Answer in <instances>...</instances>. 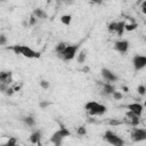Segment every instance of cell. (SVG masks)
Returning <instances> with one entry per match:
<instances>
[{"label": "cell", "mask_w": 146, "mask_h": 146, "mask_svg": "<svg viewBox=\"0 0 146 146\" xmlns=\"http://www.w3.org/2000/svg\"><path fill=\"white\" fill-rule=\"evenodd\" d=\"M8 49H10L15 55H22L26 58H39L41 55L39 51H35L31 47L25 44H14Z\"/></svg>", "instance_id": "6da1fadb"}, {"label": "cell", "mask_w": 146, "mask_h": 146, "mask_svg": "<svg viewBox=\"0 0 146 146\" xmlns=\"http://www.w3.org/2000/svg\"><path fill=\"white\" fill-rule=\"evenodd\" d=\"M84 110L88 112L89 115L94 116V115H103L106 112L107 108H106V106L104 104H100V103L90 100V102H88L84 105Z\"/></svg>", "instance_id": "7a4b0ae2"}, {"label": "cell", "mask_w": 146, "mask_h": 146, "mask_svg": "<svg viewBox=\"0 0 146 146\" xmlns=\"http://www.w3.org/2000/svg\"><path fill=\"white\" fill-rule=\"evenodd\" d=\"M80 48V44L78 43H74V44H66V47L64 48V50L62 51V54L59 55V57L65 60V62H70L72 60L73 58L76 57V54H78V50Z\"/></svg>", "instance_id": "3957f363"}, {"label": "cell", "mask_w": 146, "mask_h": 146, "mask_svg": "<svg viewBox=\"0 0 146 146\" xmlns=\"http://www.w3.org/2000/svg\"><path fill=\"white\" fill-rule=\"evenodd\" d=\"M104 140L106 143H108L110 145L113 146H123L124 145V140L117 136L116 133H114L112 130H106L104 133Z\"/></svg>", "instance_id": "277c9868"}, {"label": "cell", "mask_w": 146, "mask_h": 146, "mask_svg": "<svg viewBox=\"0 0 146 146\" xmlns=\"http://www.w3.org/2000/svg\"><path fill=\"white\" fill-rule=\"evenodd\" d=\"M131 139L135 143H139L146 139V129L144 128H133L131 130Z\"/></svg>", "instance_id": "5b68a950"}, {"label": "cell", "mask_w": 146, "mask_h": 146, "mask_svg": "<svg viewBox=\"0 0 146 146\" xmlns=\"http://www.w3.org/2000/svg\"><path fill=\"white\" fill-rule=\"evenodd\" d=\"M132 65L135 71H140L146 66V56L144 55H136L132 58Z\"/></svg>", "instance_id": "8992f818"}, {"label": "cell", "mask_w": 146, "mask_h": 146, "mask_svg": "<svg viewBox=\"0 0 146 146\" xmlns=\"http://www.w3.org/2000/svg\"><path fill=\"white\" fill-rule=\"evenodd\" d=\"M100 74H102V76H103V79L106 81V82H115V81H117V75L113 72V71H111L110 68H106V67H103L102 70H100Z\"/></svg>", "instance_id": "52a82bcc"}, {"label": "cell", "mask_w": 146, "mask_h": 146, "mask_svg": "<svg viewBox=\"0 0 146 146\" xmlns=\"http://www.w3.org/2000/svg\"><path fill=\"white\" fill-rule=\"evenodd\" d=\"M114 49L120 54H125L129 50V41L127 40H119L114 43Z\"/></svg>", "instance_id": "ba28073f"}, {"label": "cell", "mask_w": 146, "mask_h": 146, "mask_svg": "<svg viewBox=\"0 0 146 146\" xmlns=\"http://www.w3.org/2000/svg\"><path fill=\"white\" fill-rule=\"evenodd\" d=\"M127 108H128V111H130V112L137 114L138 116H141L144 106H143L140 103L135 102V103H130V104H128V105H127Z\"/></svg>", "instance_id": "9c48e42d"}, {"label": "cell", "mask_w": 146, "mask_h": 146, "mask_svg": "<svg viewBox=\"0 0 146 146\" xmlns=\"http://www.w3.org/2000/svg\"><path fill=\"white\" fill-rule=\"evenodd\" d=\"M100 86H102V92L106 96H111L115 90L114 86L111 82H104V83H100Z\"/></svg>", "instance_id": "30bf717a"}, {"label": "cell", "mask_w": 146, "mask_h": 146, "mask_svg": "<svg viewBox=\"0 0 146 146\" xmlns=\"http://www.w3.org/2000/svg\"><path fill=\"white\" fill-rule=\"evenodd\" d=\"M41 137H42V133L40 130H35L31 133L30 136V141L32 144H36V145H40V140H41Z\"/></svg>", "instance_id": "8fae6325"}, {"label": "cell", "mask_w": 146, "mask_h": 146, "mask_svg": "<svg viewBox=\"0 0 146 146\" xmlns=\"http://www.w3.org/2000/svg\"><path fill=\"white\" fill-rule=\"evenodd\" d=\"M11 80H13V74H11V72H8V71H0V81L7 82L8 84H10Z\"/></svg>", "instance_id": "7c38bea8"}, {"label": "cell", "mask_w": 146, "mask_h": 146, "mask_svg": "<svg viewBox=\"0 0 146 146\" xmlns=\"http://www.w3.org/2000/svg\"><path fill=\"white\" fill-rule=\"evenodd\" d=\"M124 25H125V22L124 21H120V22H116V26H115V33L119 35V36H122L123 33H124Z\"/></svg>", "instance_id": "4fadbf2b"}, {"label": "cell", "mask_w": 146, "mask_h": 146, "mask_svg": "<svg viewBox=\"0 0 146 146\" xmlns=\"http://www.w3.org/2000/svg\"><path fill=\"white\" fill-rule=\"evenodd\" d=\"M63 137H60L56 131L51 135V137H50V141L54 144V145H56V146H59V145H62V143H63Z\"/></svg>", "instance_id": "5bb4252c"}, {"label": "cell", "mask_w": 146, "mask_h": 146, "mask_svg": "<svg viewBox=\"0 0 146 146\" xmlns=\"http://www.w3.org/2000/svg\"><path fill=\"white\" fill-rule=\"evenodd\" d=\"M33 15H34L36 18H40V19H44V18H47V14H46V11H44L43 9H41V8H35V9L33 10Z\"/></svg>", "instance_id": "9a60e30c"}, {"label": "cell", "mask_w": 146, "mask_h": 146, "mask_svg": "<svg viewBox=\"0 0 146 146\" xmlns=\"http://www.w3.org/2000/svg\"><path fill=\"white\" fill-rule=\"evenodd\" d=\"M23 122L27 125V127H34L35 125V119L32 115H27L25 117H23Z\"/></svg>", "instance_id": "2e32d148"}, {"label": "cell", "mask_w": 146, "mask_h": 146, "mask_svg": "<svg viewBox=\"0 0 146 146\" xmlns=\"http://www.w3.org/2000/svg\"><path fill=\"white\" fill-rule=\"evenodd\" d=\"M60 137H63V138H65V137H68L70 135H71V132H70V130L67 129V128H65L64 125H62L57 131H56Z\"/></svg>", "instance_id": "e0dca14e"}, {"label": "cell", "mask_w": 146, "mask_h": 146, "mask_svg": "<svg viewBox=\"0 0 146 146\" xmlns=\"http://www.w3.org/2000/svg\"><path fill=\"white\" fill-rule=\"evenodd\" d=\"M76 60L79 64H83L86 62V58H87V51L86 50H81L79 54H76Z\"/></svg>", "instance_id": "ac0fdd59"}, {"label": "cell", "mask_w": 146, "mask_h": 146, "mask_svg": "<svg viewBox=\"0 0 146 146\" xmlns=\"http://www.w3.org/2000/svg\"><path fill=\"white\" fill-rule=\"evenodd\" d=\"M137 27H138V24L135 23V22H132V23H125V25H124V31L131 32V31H135Z\"/></svg>", "instance_id": "d6986e66"}, {"label": "cell", "mask_w": 146, "mask_h": 146, "mask_svg": "<svg viewBox=\"0 0 146 146\" xmlns=\"http://www.w3.org/2000/svg\"><path fill=\"white\" fill-rule=\"evenodd\" d=\"M66 47V43L65 42H58L57 44H56V47H55V51H56V54H58V56L62 54V51L64 50V48Z\"/></svg>", "instance_id": "ffe728a7"}, {"label": "cell", "mask_w": 146, "mask_h": 146, "mask_svg": "<svg viewBox=\"0 0 146 146\" xmlns=\"http://www.w3.org/2000/svg\"><path fill=\"white\" fill-rule=\"evenodd\" d=\"M60 22L64 24V25H70L71 22H72V16L71 15H63L60 17Z\"/></svg>", "instance_id": "44dd1931"}, {"label": "cell", "mask_w": 146, "mask_h": 146, "mask_svg": "<svg viewBox=\"0 0 146 146\" xmlns=\"http://www.w3.org/2000/svg\"><path fill=\"white\" fill-rule=\"evenodd\" d=\"M40 87L42 88V89H44V90H47V89H49V87H50V82L48 81V80H44V79H42V80H40Z\"/></svg>", "instance_id": "7402d4cb"}, {"label": "cell", "mask_w": 146, "mask_h": 146, "mask_svg": "<svg viewBox=\"0 0 146 146\" xmlns=\"http://www.w3.org/2000/svg\"><path fill=\"white\" fill-rule=\"evenodd\" d=\"M137 94H139L140 96H144V95L146 94V88H145L144 84H139V86L137 87Z\"/></svg>", "instance_id": "603a6c76"}, {"label": "cell", "mask_w": 146, "mask_h": 146, "mask_svg": "<svg viewBox=\"0 0 146 146\" xmlns=\"http://www.w3.org/2000/svg\"><path fill=\"white\" fill-rule=\"evenodd\" d=\"M111 96H112L115 100H120V99H122V97H123V96H122V92H121V91H116V90H114Z\"/></svg>", "instance_id": "cb8c5ba5"}, {"label": "cell", "mask_w": 146, "mask_h": 146, "mask_svg": "<svg viewBox=\"0 0 146 146\" xmlns=\"http://www.w3.org/2000/svg\"><path fill=\"white\" fill-rule=\"evenodd\" d=\"M76 133H78L79 136H84V135H87V129H86V127H83V125L79 127V128L76 129Z\"/></svg>", "instance_id": "d4e9b609"}, {"label": "cell", "mask_w": 146, "mask_h": 146, "mask_svg": "<svg viewBox=\"0 0 146 146\" xmlns=\"http://www.w3.org/2000/svg\"><path fill=\"white\" fill-rule=\"evenodd\" d=\"M9 84L7 82H3V81H0V92H6V90L8 89Z\"/></svg>", "instance_id": "484cf974"}, {"label": "cell", "mask_w": 146, "mask_h": 146, "mask_svg": "<svg viewBox=\"0 0 146 146\" xmlns=\"http://www.w3.org/2000/svg\"><path fill=\"white\" fill-rule=\"evenodd\" d=\"M36 19H38V18L32 14V15L30 16V18H29V25H30V26H34V25L36 24Z\"/></svg>", "instance_id": "4316f807"}, {"label": "cell", "mask_w": 146, "mask_h": 146, "mask_svg": "<svg viewBox=\"0 0 146 146\" xmlns=\"http://www.w3.org/2000/svg\"><path fill=\"white\" fill-rule=\"evenodd\" d=\"M49 105H50V103H49L48 100H41V102L39 103V106H40V108H42V110H46Z\"/></svg>", "instance_id": "83f0119b"}, {"label": "cell", "mask_w": 146, "mask_h": 146, "mask_svg": "<svg viewBox=\"0 0 146 146\" xmlns=\"http://www.w3.org/2000/svg\"><path fill=\"white\" fill-rule=\"evenodd\" d=\"M115 26H116V22H112V23L108 24L107 30H108L110 32H114V31H115Z\"/></svg>", "instance_id": "f1b7e54d"}, {"label": "cell", "mask_w": 146, "mask_h": 146, "mask_svg": "<svg viewBox=\"0 0 146 146\" xmlns=\"http://www.w3.org/2000/svg\"><path fill=\"white\" fill-rule=\"evenodd\" d=\"M7 44V36L5 34H0V46Z\"/></svg>", "instance_id": "f546056e"}, {"label": "cell", "mask_w": 146, "mask_h": 146, "mask_svg": "<svg viewBox=\"0 0 146 146\" xmlns=\"http://www.w3.org/2000/svg\"><path fill=\"white\" fill-rule=\"evenodd\" d=\"M16 143H17V140H16V138H14V137H10L8 140H7V145H9V146H11V145H16Z\"/></svg>", "instance_id": "4dcf8cb0"}, {"label": "cell", "mask_w": 146, "mask_h": 146, "mask_svg": "<svg viewBox=\"0 0 146 146\" xmlns=\"http://www.w3.org/2000/svg\"><path fill=\"white\" fill-rule=\"evenodd\" d=\"M14 91H15V90H14V88H10V87H8V89L6 90V92H5V94H6L7 96H11V95L14 94Z\"/></svg>", "instance_id": "1f68e13d"}, {"label": "cell", "mask_w": 146, "mask_h": 146, "mask_svg": "<svg viewBox=\"0 0 146 146\" xmlns=\"http://www.w3.org/2000/svg\"><path fill=\"white\" fill-rule=\"evenodd\" d=\"M120 123H121V122H120V121H116V120H111V121H110V124H111V125H119Z\"/></svg>", "instance_id": "d6a6232c"}, {"label": "cell", "mask_w": 146, "mask_h": 146, "mask_svg": "<svg viewBox=\"0 0 146 146\" xmlns=\"http://www.w3.org/2000/svg\"><path fill=\"white\" fill-rule=\"evenodd\" d=\"M92 3H100L102 2V0H90Z\"/></svg>", "instance_id": "836d02e7"}, {"label": "cell", "mask_w": 146, "mask_h": 146, "mask_svg": "<svg viewBox=\"0 0 146 146\" xmlns=\"http://www.w3.org/2000/svg\"><path fill=\"white\" fill-rule=\"evenodd\" d=\"M123 90H124V91H129V88H127V87H123Z\"/></svg>", "instance_id": "e575fe53"}, {"label": "cell", "mask_w": 146, "mask_h": 146, "mask_svg": "<svg viewBox=\"0 0 146 146\" xmlns=\"http://www.w3.org/2000/svg\"><path fill=\"white\" fill-rule=\"evenodd\" d=\"M143 1H144V0H138V2H143Z\"/></svg>", "instance_id": "d590c367"}]
</instances>
